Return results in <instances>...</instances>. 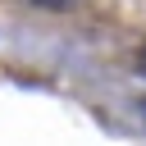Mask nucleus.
Instances as JSON below:
<instances>
[{
    "instance_id": "1",
    "label": "nucleus",
    "mask_w": 146,
    "mask_h": 146,
    "mask_svg": "<svg viewBox=\"0 0 146 146\" xmlns=\"http://www.w3.org/2000/svg\"><path fill=\"white\" fill-rule=\"evenodd\" d=\"M32 5H41V9H64L68 0H32Z\"/></svg>"
},
{
    "instance_id": "2",
    "label": "nucleus",
    "mask_w": 146,
    "mask_h": 146,
    "mask_svg": "<svg viewBox=\"0 0 146 146\" xmlns=\"http://www.w3.org/2000/svg\"><path fill=\"white\" fill-rule=\"evenodd\" d=\"M141 73H146V46H141Z\"/></svg>"
}]
</instances>
